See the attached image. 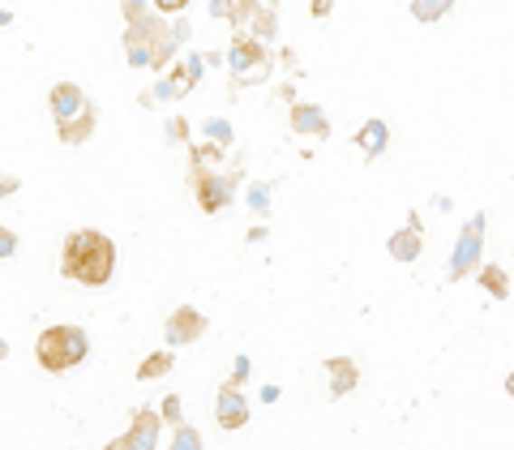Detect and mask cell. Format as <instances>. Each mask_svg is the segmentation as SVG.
<instances>
[{
	"instance_id": "cell-1",
	"label": "cell",
	"mask_w": 514,
	"mask_h": 450,
	"mask_svg": "<svg viewBox=\"0 0 514 450\" xmlns=\"http://www.w3.org/2000/svg\"><path fill=\"white\" fill-rule=\"evenodd\" d=\"M61 271H64V279H73L81 288H103V283H112V274H116L112 236H103L95 227L69 232L61 244Z\"/></svg>"
},
{
	"instance_id": "cell-2",
	"label": "cell",
	"mask_w": 514,
	"mask_h": 450,
	"mask_svg": "<svg viewBox=\"0 0 514 450\" xmlns=\"http://www.w3.org/2000/svg\"><path fill=\"white\" fill-rule=\"evenodd\" d=\"M189 39V22H163L155 9L125 26V56L133 69H167L176 48Z\"/></svg>"
},
{
	"instance_id": "cell-3",
	"label": "cell",
	"mask_w": 514,
	"mask_h": 450,
	"mask_svg": "<svg viewBox=\"0 0 514 450\" xmlns=\"http://www.w3.org/2000/svg\"><path fill=\"white\" fill-rule=\"evenodd\" d=\"M90 352V339L81 326H48V330H39L34 339V360H39V369L43 373H64L81 365Z\"/></svg>"
},
{
	"instance_id": "cell-4",
	"label": "cell",
	"mask_w": 514,
	"mask_h": 450,
	"mask_svg": "<svg viewBox=\"0 0 514 450\" xmlns=\"http://www.w3.org/2000/svg\"><path fill=\"white\" fill-rule=\"evenodd\" d=\"M227 69H232V78H236V86H257V81H266L271 78V69H274V56L262 43H253L249 34H241L232 48H227Z\"/></svg>"
},
{
	"instance_id": "cell-5",
	"label": "cell",
	"mask_w": 514,
	"mask_h": 450,
	"mask_svg": "<svg viewBox=\"0 0 514 450\" xmlns=\"http://www.w3.org/2000/svg\"><path fill=\"white\" fill-rule=\"evenodd\" d=\"M481 254H484V215H471L454 241V254H450V266H446V279L459 283L463 274L481 271Z\"/></svg>"
},
{
	"instance_id": "cell-6",
	"label": "cell",
	"mask_w": 514,
	"mask_h": 450,
	"mask_svg": "<svg viewBox=\"0 0 514 450\" xmlns=\"http://www.w3.org/2000/svg\"><path fill=\"white\" fill-rule=\"evenodd\" d=\"M193 193H197V206L206 215H219V210L232 206V189H236V177H227L219 168H193Z\"/></svg>"
},
{
	"instance_id": "cell-7",
	"label": "cell",
	"mask_w": 514,
	"mask_h": 450,
	"mask_svg": "<svg viewBox=\"0 0 514 450\" xmlns=\"http://www.w3.org/2000/svg\"><path fill=\"white\" fill-rule=\"evenodd\" d=\"M206 313L193 305H180L172 318L163 321V339H167V348H189V343H197V339L206 335Z\"/></svg>"
},
{
	"instance_id": "cell-8",
	"label": "cell",
	"mask_w": 514,
	"mask_h": 450,
	"mask_svg": "<svg viewBox=\"0 0 514 450\" xmlns=\"http://www.w3.org/2000/svg\"><path fill=\"white\" fill-rule=\"evenodd\" d=\"M159 434H163L159 412H155V407H138V412H133V425H128V434H120V442H125V450H163Z\"/></svg>"
},
{
	"instance_id": "cell-9",
	"label": "cell",
	"mask_w": 514,
	"mask_h": 450,
	"mask_svg": "<svg viewBox=\"0 0 514 450\" xmlns=\"http://www.w3.org/2000/svg\"><path fill=\"white\" fill-rule=\"evenodd\" d=\"M86 103H90V99H86V91H81L78 81H56L48 91V108H52V120H56V125L73 120Z\"/></svg>"
},
{
	"instance_id": "cell-10",
	"label": "cell",
	"mask_w": 514,
	"mask_h": 450,
	"mask_svg": "<svg viewBox=\"0 0 514 450\" xmlns=\"http://www.w3.org/2000/svg\"><path fill=\"white\" fill-rule=\"evenodd\" d=\"M214 420H219V429H224V434L249 425V399H244L236 386H224V390H219V399H214Z\"/></svg>"
},
{
	"instance_id": "cell-11",
	"label": "cell",
	"mask_w": 514,
	"mask_h": 450,
	"mask_svg": "<svg viewBox=\"0 0 514 450\" xmlns=\"http://www.w3.org/2000/svg\"><path fill=\"white\" fill-rule=\"evenodd\" d=\"M326 378H330V399H347L360 386V365L352 356H330L326 360Z\"/></svg>"
},
{
	"instance_id": "cell-12",
	"label": "cell",
	"mask_w": 514,
	"mask_h": 450,
	"mask_svg": "<svg viewBox=\"0 0 514 450\" xmlns=\"http://www.w3.org/2000/svg\"><path fill=\"white\" fill-rule=\"evenodd\" d=\"M291 133H305V138H321L330 133V120L318 103H291Z\"/></svg>"
},
{
	"instance_id": "cell-13",
	"label": "cell",
	"mask_w": 514,
	"mask_h": 450,
	"mask_svg": "<svg viewBox=\"0 0 514 450\" xmlns=\"http://www.w3.org/2000/svg\"><path fill=\"white\" fill-rule=\"evenodd\" d=\"M95 120H99V112H95V103H86L73 120H64V125H56V138H61L64 146H81L90 133H95Z\"/></svg>"
},
{
	"instance_id": "cell-14",
	"label": "cell",
	"mask_w": 514,
	"mask_h": 450,
	"mask_svg": "<svg viewBox=\"0 0 514 450\" xmlns=\"http://www.w3.org/2000/svg\"><path fill=\"white\" fill-rule=\"evenodd\" d=\"M352 142L360 146V150H365L369 159H382L386 146H390V125H386V120H365V125L356 129Z\"/></svg>"
},
{
	"instance_id": "cell-15",
	"label": "cell",
	"mask_w": 514,
	"mask_h": 450,
	"mask_svg": "<svg viewBox=\"0 0 514 450\" xmlns=\"http://www.w3.org/2000/svg\"><path fill=\"white\" fill-rule=\"evenodd\" d=\"M274 31H279V22H274V9H271V5H253V17H249V39L266 48V43L274 39Z\"/></svg>"
},
{
	"instance_id": "cell-16",
	"label": "cell",
	"mask_w": 514,
	"mask_h": 450,
	"mask_svg": "<svg viewBox=\"0 0 514 450\" xmlns=\"http://www.w3.org/2000/svg\"><path fill=\"white\" fill-rule=\"evenodd\" d=\"M386 249H390L395 262H416L420 257V232L416 227H403V232H395V236L386 241Z\"/></svg>"
},
{
	"instance_id": "cell-17",
	"label": "cell",
	"mask_w": 514,
	"mask_h": 450,
	"mask_svg": "<svg viewBox=\"0 0 514 450\" xmlns=\"http://www.w3.org/2000/svg\"><path fill=\"white\" fill-rule=\"evenodd\" d=\"M481 288L489 292V296L506 301V296H510V274L501 271L498 262H484V266H481Z\"/></svg>"
},
{
	"instance_id": "cell-18",
	"label": "cell",
	"mask_w": 514,
	"mask_h": 450,
	"mask_svg": "<svg viewBox=\"0 0 514 450\" xmlns=\"http://www.w3.org/2000/svg\"><path fill=\"white\" fill-rule=\"evenodd\" d=\"M172 365H176V360H172V352H150L142 365H138V382H155V378H167V373H172Z\"/></svg>"
},
{
	"instance_id": "cell-19",
	"label": "cell",
	"mask_w": 514,
	"mask_h": 450,
	"mask_svg": "<svg viewBox=\"0 0 514 450\" xmlns=\"http://www.w3.org/2000/svg\"><path fill=\"white\" fill-rule=\"evenodd\" d=\"M202 133H206L219 150H227V146L236 142V129H232V120H224V116H210V120H202Z\"/></svg>"
},
{
	"instance_id": "cell-20",
	"label": "cell",
	"mask_w": 514,
	"mask_h": 450,
	"mask_svg": "<svg viewBox=\"0 0 514 450\" xmlns=\"http://www.w3.org/2000/svg\"><path fill=\"white\" fill-rule=\"evenodd\" d=\"M407 9H412L416 22H437V17H446L454 5H450V0H412Z\"/></svg>"
},
{
	"instance_id": "cell-21",
	"label": "cell",
	"mask_w": 514,
	"mask_h": 450,
	"mask_svg": "<svg viewBox=\"0 0 514 450\" xmlns=\"http://www.w3.org/2000/svg\"><path fill=\"white\" fill-rule=\"evenodd\" d=\"M249 210L253 215H271V180H257V185H249Z\"/></svg>"
},
{
	"instance_id": "cell-22",
	"label": "cell",
	"mask_w": 514,
	"mask_h": 450,
	"mask_svg": "<svg viewBox=\"0 0 514 450\" xmlns=\"http://www.w3.org/2000/svg\"><path fill=\"white\" fill-rule=\"evenodd\" d=\"M167 450H202V434H197L193 425H180L176 434H172V446Z\"/></svg>"
},
{
	"instance_id": "cell-23",
	"label": "cell",
	"mask_w": 514,
	"mask_h": 450,
	"mask_svg": "<svg viewBox=\"0 0 514 450\" xmlns=\"http://www.w3.org/2000/svg\"><path fill=\"white\" fill-rule=\"evenodd\" d=\"M159 420L163 425H185V407H180V395H167V399H163V407H159Z\"/></svg>"
},
{
	"instance_id": "cell-24",
	"label": "cell",
	"mask_w": 514,
	"mask_h": 450,
	"mask_svg": "<svg viewBox=\"0 0 514 450\" xmlns=\"http://www.w3.org/2000/svg\"><path fill=\"white\" fill-rule=\"evenodd\" d=\"M14 254H17V232L0 224V262H9Z\"/></svg>"
},
{
	"instance_id": "cell-25",
	"label": "cell",
	"mask_w": 514,
	"mask_h": 450,
	"mask_svg": "<svg viewBox=\"0 0 514 450\" xmlns=\"http://www.w3.org/2000/svg\"><path fill=\"white\" fill-rule=\"evenodd\" d=\"M167 142H189V120H185V116H172V120H167Z\"/></svg>"
},
{
	"instance_id": "cell-26",
	"label": "cell",
	"mask_w": 514,
	"mask_h": 450,
	"mask_svg": "<svg viewBox=\"0 0 514 450\" xmlns=\"http://www.w3.org/2000/svg\"><path fill=\"white\" fill-rule=\"evenodd\" d=\"M244 378H249V356H236V365H232V378H227V386H236V390H241Z\"/></svg>"
},
{
	"instance_id": "cell-27",
	"label": "cell",
	"mask_w": 514,
	"mask_h": 450,
	"mask_svg": "<svg viewBox=\"0 0 514 450\" xmlns=\"http://www.w3.org/2000/svg\"><path fill=\"white\" fill-rule=\"evenodd\" d=\"M22 189V180L14 177V172H0V197H9V193Z\"/></svg>"
},
{
	"instance_id": "cell-28",
	"label": "cell",
	"mask_w": 514,
	"mask_h": 450,
	"mask_svg": "<svg viewBox=\"0 0 514 450\" xmlns=\"http://www.w3.org/2000/svg\"><path fill=\"white\" fill-rule=\"evenodd\" d=\"M330 9H335L330 0H313V5H309V14L313 17H330Z\"/></svg>"
},
{
	"instance_id": "cell-29",
	"label": "cell",
	"mask_w": 514,
	"mask_h": 450,
	"mask_svg": "<svg viewBox=\"0 0 514 450\" xmlns=\"http://www.w3.org/2000/svg\"><path fill=\"white\" fill-rule=\"evenodd\" d=\"M155 9H159V14H180V9H185V0H159Z\"/></svg>"
},
{
	"instance_id": "cell-30",
	"label": "cell",
	"mask_w": 514,
	"mask_h": 450,
	"mask_svg": "<svg viewBox=\"0 0 514 450\" xmlns=\"http://www.w3.org/2000/svg\"><path fill=\"white\" fill-rule=\"evenodd\" d=\"M9 22H14V9H5V5H0V26H9Z\"/></svg>"
},
{
	"instance_id": "cell-31",
	"label": "cell",
	"mask_w": 514,
	"mask_h": 450,
	"mask_svg": "<svg viewBox=\"0 0 514 450\" xmlns=\"http://www.w3.org/2000/svg\"><path fill=\"white\" fill-rule=\"evenodd\" d=\"M9 360V339H0V365Z\"/></svg>"
},
{
	"instance_id": "cell-32",
	"label": "cell",
	"mask_w": 514,
	"mask_h": 450,
	"mask_svg": "<svg viewBox=\"0 0 514 450\" xmlns=\"http://www.w3.org/2000/svg\"><path fill=\"white\" fill-rule=\"evenodd\" d=\"M103 450H125V442H120V437H112V442H108Z\"/></svg>"
},
{
	"instance_id": "cell-33",
	"label": "cell",
	"mask_w": 514,
	"mask_h": 450,
	"mask_svg": "<svg viewBox=\"0 0 514 450\" xmlns=\"http://www.w3.org/2000/svg\"><path fill=\"white\" fill-rule=\"evenodd\" d=\"M506 395H510V399H514V373H510V378H506Z\"/></svg>"
}]
</instances>
